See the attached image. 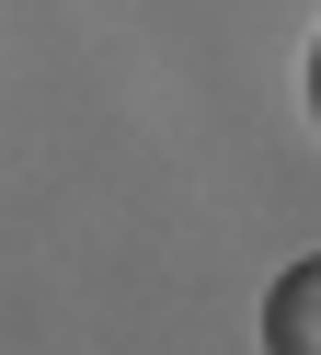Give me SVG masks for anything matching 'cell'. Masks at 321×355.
I'll use <instances>...</instances> for the list:
<instances>
[{
  "label": "cell",
  "instance_id": "1",
  "mask_svg": "<svg viewBox=\"0 0 321 355\" xmlns=\"http://www.w3.org/2000/svg\"><path fill=\"white\" fill-rule=\"evenodd\" d=\"M264 355H321V252L264 286Z\"/></svg>",
  "mask_w": 321,
  "mask_h": 355
}]
</instances>
